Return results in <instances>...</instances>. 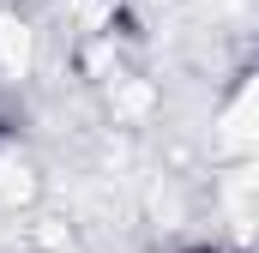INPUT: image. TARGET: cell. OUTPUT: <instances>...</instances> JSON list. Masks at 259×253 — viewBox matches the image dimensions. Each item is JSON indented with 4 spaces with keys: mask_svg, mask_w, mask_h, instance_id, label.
<instances>
[{
    "mask_svg": "<svg viewBox=\"0 0 259 253\" xmlns=\"http://www.w3.org/2000/svg\"><path fill=\"white\" fill-rule=\"evenodd\" d=\"M169 253H235V247H223V241H181V247H169Z\"/></svg>",
    "mask_w": 259,
    "mask_h": 253,
    "instance_id": "6da1fadb",
    "label": "cell"
},
{
    "mask_svg": "<svg viewBox=\"0 0 259 253\" xmlns=\"http://www.w3.org/2000/svg\"><path fill=\"white\" fill-rule=\"evenodd\" d=\"M12 133H18V121H12V115H6V103H0V145H6Z\"/></svg>",
    "mask_w": 259,
    "mask_h": 253,
    "instance_id": "7a4b0ae2",
    "label": "cell"
}]
</instances>
